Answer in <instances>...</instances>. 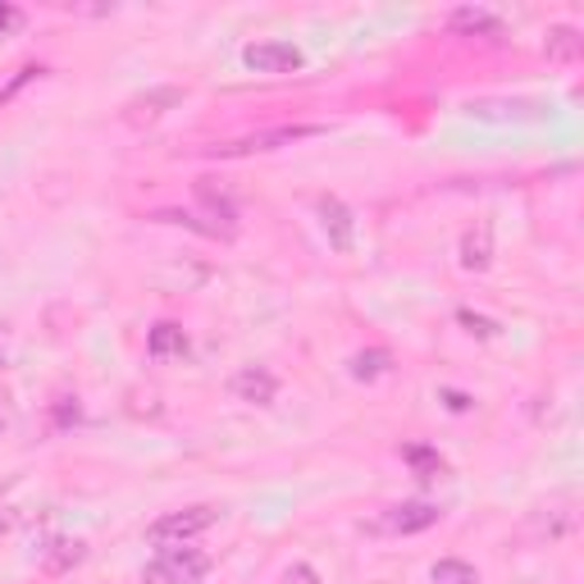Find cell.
<instances>
[{
    "label": "cell",
    "instance_id": "obj_1",
    "mask_svg": "<svg viewBox=\"0 0 584 584\" xmlns=\"http://www.w3.org/2000/svg\"><path fill=\"white\" fill-rule=\"evenodd\" d=\"M211 571V557L187 549V543H170V549L155 553V562L142 571L146 584H202Z\"/></svg>",
    "mask_w": 584,
    "mask_h": 584
},
{
    "label": "cell",
    "instance_id": "obj_2",
    "mask_svg": "<svg viewBox=\"0 0 584 584\" xmlns=\"http://www.w3.org/2000/svg\"><path fill=\"white\" fill-rule=\"evenodd\" d=\"M219 521V508H211V502H197V508H183V512H170L161 521H151V543H161V549H170V543H187L206 534L211 525Z\"/></svg>",
    "mask_w": 584,
    "mask_h": 584
},
{
    "label": "cell",
    "instance_id": "obj_3",
    "mask_svg": "<svg viewBox=\"0 0 584 584\" xmlns=\"http://www.w3.org/2000/svg\"><path fill=\"white\" fill-rule=\"evenodd\" d=\"M439 508L434 502H398V508H383L366 530L370 534H420V530H430V525H439Z\"/></svg>",
    "mask_w": 584,
    "mask_h": 584
},
{
    "label": "cell",
    "instance_id": "obj_4",
    "mask_svg": "<svg viewBox=\"0 0 584 584\" xmlns=\"http://www.w3.org/2000/svg\"><path fill=\"white\" fill-rule=\"evenodd\" d=\"M320 129L316 124H293V129H269V133H252V137H238V142H224V146H211V155L219 161H238V155H256V151H279V146H293L301 137H316Z\"/></svg>",
    "mask_w": 584,
    "mask_h": 584
},
{
    "label": "cell",
    "instance_id": "obj_5",
    "mask_svg": "<svg viewBox=\"0 0 584 584\" xmlns=\"http://www.w3.org/2000/svg\"><path fill=\"white\" fill-rule=\"evenodd\" d=\"M243 64L252 73H297L306 64V55L293 42H252L243 51Z\"/></svg>",
    "mask_w": 584,
    "mask_h": 584
},
{
    "label": "cell",
    "instance_id": "obj_6",
    "mask_svg": "<svg viewBox=\"0 0 584 584\" xmlns=\"http://www.w3.org/2000/svg\"><path fill=\"white\" fill-rule=\"evenodd\" d=\"M228 393L238 398V402H252V407H269L279 393V379L269 375L265 366H243L238 375L228 379Z\"/></svg>",
    "mask_w": 584,
    "mask_h": 584
},
{
    "label": "cell",
    "instance_id": "obj_7",
    "mask_svg": "<svg viewBox=\"0 0 584 584\" xmlns=\"http://www.w3.org/2000/svg\"><path fill=\"white\" fill-rule=\"evenodd\" d=\"M320 228H325V238H329V247L334 252H347L352 247V238H357V219H352V211H347L338 197H320Z\"/></svg>",
    "mask_w": 584,
    "mask_h": 584
},
{
    "label": "cell",
    "instance_id": "obj_8",
    "mask_svg": "<svg viewBox=\"0 0 584 584\" xmlns=\"http://www.w3.org/2000/svg\"><path fill=\"white\" fill-rule=\"evenodd\" d=\"M197 202H202V211L215 219V233H219V238H233V228H238V206H233L228 192H215V183L202 178V183H197Z\"/></svg>",
    "mask_w": 584,
    "mask_h": 584
},
{
    "label": "cell",
    "instance_id": "obj_9",
    "mask_svg": "<svg viewBox=\"0 0 584 584\" xmlns=\"http://www.w3.org/2000/svg\"><path fill=\"white\" fill-rule=\"evenodd\" d=\"M448 28H452V32H461V37H493V42H502V37H508V28H502V19H498L493 10H484V6H465V10H452Z\"/></svg>",
    "mask_w": 584,
    "mask_h": 584
},
{
    "label": "cell",
    "instance_id": "obj_10",
    "mask_svg": "<svg viewBox=\"0 0 584 584\" xmlns=\"http://www.w3.org/2000/svg\"><path fill=\"white\" fill-rule=\"evenodd\" d=\"M461 265H465V269H475V275L493 265V233H489V224L471 228V233L461 238Z\"/></svg>",
    "mask_w": 584,
    "mask_h": 584
},
{
    "label": "cell",
    "instance_id": "obj_11",
    "mask_svg": "<svg viewBox=\"0 0 584 584\" xmlns=\"http://www.w3.org/2000/svg\"><path fill=\"white\" fill-rule=\"evenodd\" d=\"M580 32L571 28V23H557V28H549V42H543V55L549 60H557V64H571V60H580Z\"/></svg>",
    "mask_w": 584,
    "mask_h": 584
},
{
    "label": "cell",
    "instance_id": "obj_12",
    "mask_svg": "<svg viewBox=\"0 0 584 584\" xmlns=\"http://www.w3.org/2000/svg\"><path fill=\"white\" fill-rule=\"evenodd\" d=\"M146 352H151V357H183V352H187V334H183L178 325H170V320L155 325L151 338H146Z\"/></svg>",
    "mask_w": 584,
    "mask_h": 584
},
{
    "label": "cell",
    "instance_id": "obj_13",
    "mask_svg": "<svg viewBox=\"0 0 584 584\" xmlns=\"http://www.w3.org/2000/svg\"><path fill=\"white\" fill-rule=\"evenodd\" d=\"M430 584H480V571H475L471 562L443 557V562H434V571H430Z\"/></svg>",
    "mask_w": 584,
    "mask_h": 584
},
{
    "label": "cell",
    "instance_id": "obj_14",
    "mask_svg": "<svg viewBox=\"0 0 584 584\" xmlns=\"http://www.w3.org/2000/svg\"><path fill=\"white\" fill-rule=\"evenodd\" d=\"M83 557H88V543H83V539H60V543H55V553H47V571L60 575V571L78 566Z\"/></svg>",
    "mask_w": 584,
    "mask_h": 584
},
{
    "label": "cell",
    "instance_id": "obj_15",
    "mask_svg": "<svg viewBox=\"0 0 584 584\" xmlns=\"http://www.w3.org/2000/svg\"><path fill=\"white\" fill-rule=\"evenodd\" d=\"M407 461L416 465V475H420V480H439V475L448 471L443 457H439V452H430V448H407Z\"/></svg>",
    "mask_w": 584,
    "mask_h": 584
},
{
    "label": "cell",
    "instance_id": "obj_16",
    "mask_svg": "<svg viewBox=\"0 0 584 584\" xmlns=\"http://www.w3.org/2000/svg\"><path fill=\"white\" fill-rule=\"evenodd\" d=\"M161 105H178V92L174 88H165V92H151V96H142V101H133L129 110V120H142V114H146V120H155V114H165Z\"/></svg>",
    "mask_w": 584,
    "mask_h": 584
},
{
    "label": "cell",
    "instance_id": "obj_17",
    "mask_svg": "<svg viewBox=\"0 0 584 584\" xmlns=\"http://www.w3.org/2000/svg\"><path fill=\"white\" fill-rule=\"evenodd\" d=\"M379 375H388V352H357L352 357V379H379Z\"/></svg>",
    "mask_w": 584,
    "mask_h": 584
},
{
    "label": "cell",
    "instance_id": "obj_18",
    "mask_svg": "<svg viewBox=\"0 0 584 584\" xmlns=\"http://www.w3.org/2000/svg\"><path fill=\"white\" fill-rule=\"evenodd\" d=\"M457 320L471 329V334H480V338H493L498 334V325L493 320H484V316H475V310H457Z\"/></svg>",
    "mask_w": 584,
    "mask_h": 584
},
{
    "label": "cell",
    "instance_id": "obj_19",
    "mask_svg": "<svg viewBox=\"0 0 584 584\" xmlns=\"http://www.w3.org/2000/svg\"><path fill=\"white\" fill-rule=\"evenodd\" d=\"M284 584H320V580L310 566H293V571H284Z\"/></svg>",
    "mask_w": 584,
    "mask_h": 584
},
{
    "label": "cell",
    "instance_id": "obj_20",
    "mask_svg": "<svg viewBox=\"0 0 584 584\" xmlns=\"http://www.w3.org/2000/svg\"><path fill=\"white\" fill-rule=\"evenodd\" d=\"M23 23V14L14 10V6H0V37H6V32H14Z\"/></svg>",
    "mask_w": 584,
    "mask_h": 584
},
{
    "label": "cell",
    "instance_id": "obj_21",
    "mask_svg": "<svg viewBox=\"0 0 584 584\" xmlns=\"http://www.w3.org/2000/svg\"><path fill=\"white\" fill-rule=\"evenodd\" d=\"M6 361H10V329L0 325V366H6Z\"/></svg>",
    "mask_w": 584,
    "mask_h": 584
},
{
    "label": "cell",
    "instance_id": "obj_22",
    "mask_svg": "<svg viewBox=\"0 0 584 584\" xmlns=\"http://www.w3.org/2000/svg\"><path fill=\"white\" fill-rule=\"evenodd\" d=\"M448 407H452V411H465V407H471V402H465L461 393H448Z\"/></svg>",
    "mask_w": 584,
    "mask_h": 584
},
{
    "label": "cell",
    "instance_id": "obj_23",
    "mask_svg": "<svg viewBox=\"0 0 584 584\" xmlns=\"http://www.w3.org/2000/svg\"><path fill=\"white\" fill-rule=\"evenodd\" d=\"M10 430V420H6V411H0V434H6Z\"/></svg>",
    "mask_w": 584,
    "mask_h": 584
},
{
    "label": "cell",
    "instance_id": "obj_24",
    "mask_svg": "<svg viewBox=\"0 0 584 584\" xmlns=\"http://www.w3.org/2000/svg\"><path fill=\"white\" fill-rule=\"evenodd\" d=\"M10 525V516H6V508H0V530H6Z\"/></svg>",
    "mask_w": 584,
    "mask_h": 584
}]
</instances>
